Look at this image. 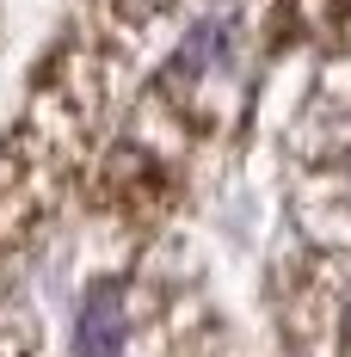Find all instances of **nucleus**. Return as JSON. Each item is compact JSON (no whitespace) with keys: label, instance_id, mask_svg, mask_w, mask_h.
Returning a JSON list of instances; mask_svg holds the SVG:
<instances>
[{"label":"nucleus","instance_id":"nucleus-1","mask_svg":"<svg viewBox=\"0 0 351 357\" xmlns=\"http://www.w3.org/2000/svg\"><path fill=\"white\" fill-rule=\"evenodd\" d=\"M74 357H124V296L117 284H93L74 321Z\"/></svg>","mask_w":351,"mask_h":357}]
</instances>
